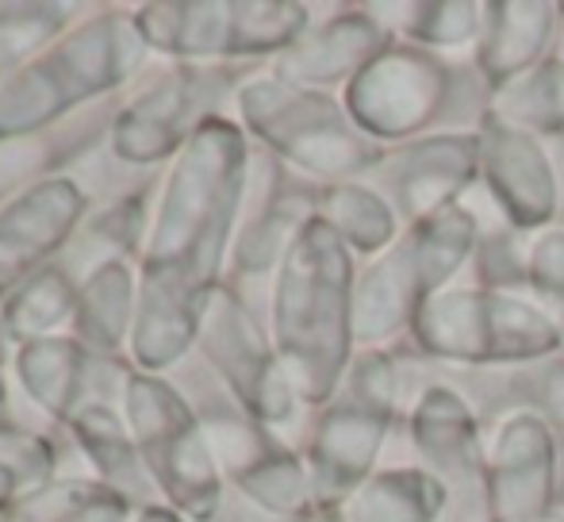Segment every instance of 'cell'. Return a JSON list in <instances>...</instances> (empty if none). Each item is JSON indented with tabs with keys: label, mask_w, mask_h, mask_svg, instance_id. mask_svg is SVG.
<instances>
[{
	"label": "cell",
	"mask_w": 564,
	"mask_h": 522,
	"mask_svg": "<svg viewBox=\"0 0 564 522\" xmlns=\"http://www.w3.org/2000/svg\"><path fill=\"white\" fill-rule=\"evenodd\" d=\"M557 31V4L550 0H488V20L476 43V69L496 93L545 58Z\"/></svg>",
	"instance_id": "12"
},
{
	"label": "cell",
	"mask_w": 564,
	"mask_h": 522,
	"mask_svg": "<svg viewBox=\"0 0 564 522\" xmlns=\"http://www.w3.org/2000/svg\"><path fill=\"white\" fill-rule=\"evenodd\" d=\"M449 69L438 54L411 43H392L346 85V116L372 142L423 139L449 105Z\"/></svg>",
	"instance_id": "3"
},
{
	"label": "cell",
	"mask_w": 564,
	"mask_h": 522,
	"mask_svg": "<svg viewBox=\"0 0 564 522\" xmlns=\"http://www.w3.org/2000/svg\"><path fill=\"white\" fill-rule=\"evenodd\" d=\"M476 142L480 181L507 227L519 235H538L557 224V170L550 142L511 128L491 112H484L476 123Z\"/></svg>",
	"instance_id": "6"
},
{
	"label": "cell",
	"mask_w": 564,
	"mask_h": 522,
	"mask_svg": "<svg viewBox=\"0 0 564 522\" xmlns=\"http://www.w3.org/2000/svg\"><path fill=\"white\" fill-rule=\"evenodd\" d=\"M388 43L392 39H388V31L380 28L372 12H341L289 46L284 74L300 89L338 85V81L349 85Z\"/></svg>",
	"instance_id": "11"
},
{
	"label": "cell",
	"mask_w": 564,
	"mask_h": 522,
	"mask_svg": "<svg viewBox=\"0 0 564 522\" xmlns=\"http://www.w3.org/2000/svg\"><path fill=\"white\" fill-rule=\"evenodd\" d=\"M415 346L453 366H534L561 354V335L527 289L449 284L434 292L411 327Z\"/></svg>",
	"instance_id": "2"
},
{
	"label": "cell",
	"mask_w": 564,
	"mask_h": 522,
	"mask_svg": "<svg viewBox=\"0 0 564 522\" xmlns=\"http://www.w3.org/2000/svg\"><path fill=\"white\" fill-rule=\"evenodd\" d=\"M557 515H564V500H561V503H557Z\"/></svg>",
	"instance_id": "25"
},
{
	"label": "cell",
	"mask_w": 564,
	"mask_h": 522,
	"mask_svg": "<svg viewBox=\"0 0 564 522\" xmlns=\"http://www.w3.org/2000/svg\"><path fill=\"white\" fill-rule=\"evenodd\" d=\"M431 300L426 281L419 273L415 250H411L408 235L395 239L372 265L357 276L354 289V335L357 346H380L388 338L403 335L415 327L419 307Z\"/></svg>",
	"instance_id": "10"
},
{
	"label": "cell",
	"mask_w": 564,
	"mask_h": 522,
	"mask_svg": "<svg viewBox=\"0 0 564 522\" xmlns=\"http://www.w3.org/2000/svg\"><path fill=\"white\" fill-rule=\"evenodd\" d=\"M384 15H400L392 35L423 51H460L476 46L488 20V0H411V4H377Z\"/></svg>",
	"instance_id": "16"
},
{
	"label": "cell",
	"mask_w": 564,
	"mask_h": 522,
	"mask_svg": "<svg viewBox=\"0 0 564 522\" xmlns=\"http://www.w3.org/2000/svg\"><path fill=\"white\" fill-rule=\"evenodd\" d=\"M349 381H354V395H349V400L377 411V415L395 418V411H400V366L392 361V354H384V350L365 354V358L349 369Z\"/></svg>",
	"instance_id": "18"
},
{
	"label": "cell",
	"mask_w": 564,
	"mask_h": 522,
	"mask_svg": "<svg viewBox=\"0 0 564 522\" xmlns=\"http://www.w3.org/2000/svg\"><path fill=\"white\" fill-rule=\"evenodd\" d=\"M534 296V292H530ZM538 304L545 307V315L553 319V327H557V335H561V358H564V296H534Z\"/></svg>",
	"instance_id": "22"
},
{
	"label": "cell",
	"mask_w": 564,
	"mask_h": 522,
	"mask_svg": "<svg viewBox=\"0 0 564 522\" xmlns=\"http://www.w3.org/2000/svg\"><path fill=\"white\" fill-rule=\"evenodd\" d=\"M250 112L258 128L315 177H330L335 185L354 181L365 170H380L384 146L357 131L346 116V105L319 97L300 85H261L250 97Z\"/></svg>",
	"instance_id": "4"
},
{
	"label": "cell",
	"mask_w": 564,
	"mask_h": 522,
	"mask_svg": "<svg viewBox=\"0 0 564 522\" xmlns=\"http://www.w3.org/2000/svg\"><path fill=\"white\" fill-rule=\"evenodd\" d=\"M557 15H561V20H564V0H561V4H557Z\"/></svg>",
	"instance_id": "24"
},
{
	"label": "cell",
	"mask_w": 564,
	"mask_h": 522,
	"mask_svg": "<svg viewBox=\"0 0 564 522\" xmlns=\"http://www.w3.org/2000/svg\"><path fill=\"white\" fill-rule=\"evenodd\" d=\"M380 165L388 170L392 208L400 211V219L419 224L449 204H460L468 188L480 181V142H476V131L423 134Z\"/></svg>",
	"instance_id": "7"
},
{
	"label": "cell",
	"mask_w": 564,
	"mask_h": 522,
	"mask_svg": "<svg viewBox=\"0 0 564 522\" xmlns=\"http://www.w3.org/2000/svg\"><path fill=\"white\" fill-rule=\"evenodd\" d=\"M323 224L357 254L380 258L400 239V211L392 208L384 193L361 185V181H341L323 193Z\"/></svg>",
	"instance_id": "17"
},
{
	"label": "cell",
	"mask_w": 564,
	"mask_h": 522,
	"mask_svg": "<svg viewBox=\"0 0 564 522\" xmlns=\"http://www.w3.org/2000/svg\"><path fill=\"white\" fill-rule=\"evenodd\" d=\"M527 292L564 296V227L527 235Z\"/></svg>",
	"instance_id": "19"
},
{
	"label": "cell",
	"mask_w": 564,
	"mask_h": 522,
	"mask_svg": "<svg viewBox=\"0 0 564 522\" xmlns=\"http://www.w3.org/2000/svg\"><path fill=\"white\" fill-rule=\"evenodd\" d=\"M449 485L426 465L377 469L338 508L341 522H442L449 511Z\"/></svg>",
	"instance_id": "13"
},
{
	"label": "cell",
	"mask_w": 564,
	"mask_h": 522,
	"mask_svg": "<svg viewBox=\"0 0 564 522\" xmlns=\"http://www.w3.org/2000/svg\"><path fill=\"white\" fill-rule=\"evenodd\" d=\"M491 116L511 128H522L538 139H561L564 134V54H545L538 66L519 74L514 81L491 93Z\"/></svg>",
	"instance_id": "15"
},
{
	"label": "cell",
	"mask_w": 564,
	"mask_h": 522,
	"mask_svg": "<svg viewBox=\"0 0 564 522\" xmlns=\"http://www.w3.org/2000/svg\"><path fill=\"white\" fill-rule=\"evenodd\" d=\"M488 522V519H484ZM538 522H564V515H557V511H553V515H545V519H538Z\"/></svg>",
	"instance_id": "23"
},
{
	"label": "cell",
	"mask_w": 564,
	"mask_h": 522,
	"mask_svg": "<svg viewBox=\"0 0 564 522\" xmlns=\"http://www.w3.org/2000/svg\"><path fill=\"white\" fill-rule=\"evenodd\" d=\"M354 250L319 216L307 219L284 258L276 342L292 389L312 403L330 400L354 369Z\"/></svg>",
	"instance_id": "1"
},
{
	"label": "cell",
	"mask_w": 564,
	"mask_h": 522,
	"mask_svg": "<svg viewBox=\"0 0 564 522\" xmlns=\"http://www.w3.org/2000/svg\"><path fill=\"white\" fill-rule=\"evenodd\" d=\"M542 415L550 418L553 431L557 426L564 431V361H557L542 381Z\"/></svg>",
	"instance_id": "20"
},
{
	"label": "cell",
	"mask_w": 564,
	"mask_h": 522,
	"mask_svg": "<svg viewBox=\"0 0 564 522\" xmlns=\"http://www.w3.org/2000/svg\"><path fill=\"white\" fill-rule=\"evenodd\" d=\"M392 418L361 407V403H341L330 415H323L312 442V492L327 508H341L357 485L377 472V457L388 442Z\"/></svg>",
	"instance_id": "9"
},
{
	"label": "cell",
	"mask_w": 564,
	"mask_h": 522,
	"mask_svg": "<svg viewBox=\"0 0 564 522\" xmlns=\"http://www.w3.org/2000/svg\"><path fill=\"white\" fill-rule=\"evenodd\" d=\"M403 235H408L411 250H415L426 292L434 296V292L457 284V273L476 258V250H480L484 227H480V216L460 200V204H449V208L434 211V216L419 219V224H408Z\"/></svg>",
	"instance_id": "14"
},
{
	"label": "cell",
	"mask_w": 564,
	"mask_h": 522,
	"mask_svg": "<svg viewBox=\"0 0 564 522\" xmlns=\"http://www.w3.org/2000/svg\"><path fill=\"white\" fill-rule=\"evenodd\" d=\"M557 511V431L542 411L514 407L484 438V519L538 522Z\"/></svg>",
	"instance_id": "5"
},
{
	"label": "cell",
	"mask_w": 564,
	"mask_h": 522,
	"mask_svg": "<svg viewBox=\"0 0 564 522\" xmlns=\"http://www.w3.org/2000/svg\"><path fill=\"white\" fill-rule=\"evenodd\" d=\"M408 438L423 465L449 485L473 480L484 508V438L473 403L449 384H426L408 411Z\"/></svg>",
	"instance_id": "8"
},
{
	"label": "cell",
	"mask_w": 564,
	"mask_h": 522,
	"mask_svg": "<svg viewBox=\"0 0 564 522\" xmlns=\"http://www.w3.org/2000/svg\"><path fill=\"white\" fill-rule=\"evenodd\" d=\"M550 154H553V170H557V219L564 227V134L550 139Z\"/></svg>",
	"instance_id": "21"
}]
</instances>
